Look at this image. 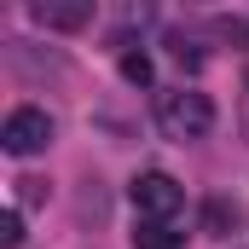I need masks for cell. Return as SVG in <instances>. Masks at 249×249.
Here are the masks:
<instances>
[{
  "label": "cell",
  "instance_id": "obj_3",
  "mask_svg": "<svg viewBox=\"0 0 249 249\" xmlns=\"http://www.w3.org/2000/svg\"><path fill=\"white\" fill-rule=\"evenodd\" d=\"M53 145V116L47 110H35V105H18L6 127H0V151L6 157H35V151H47Z\"/></svg>",
  "mask_w": 249,
  "mask_h": 249
},
{
  "label": "cell",
  "instance_id": "obj_2",
  "mask_svg": "<svg viewBox=\"0 0 249 249\" xmlns=\"http://www.w3.org/2000/svg\"><path fill=\"white\" fill-rule=\"evenodd\" d=\"M127 197H133L139 220H180V209H186V191H180V180H174V174H162V168L139 174Z\"/></svg>",
  "mask_w": 249,
  "mask_h": 249
},
{
  "label": "cell",
  "instance_id": "obj_6",
  "mask_svg": "<svg viewBox=\"0 0 249 249\" xmlns=\"http://www.w3.org/2000/svg\"><path fill=\"white\" fill-rule=\"evenodd\" d=\"M180 244H186V232L174 220H139V232H133V249H180Z\"/></svg>",
  "mask_w": 249,
  "mask_h": 249
},
{
  "label": "cell",
  "instance_id": "obj_4",
  "mask_svg": "<svg viewBox=\"0 0 249 249\" xmlns=\"http://www.w3.org/2000/svg\"><path fill=\"white\" fill-rule=\"evenodd\" d=\"M238 226H244V203H232V197H209V203H203V232L232 238Z\"/></svg>",
  "mask_w": 249,
  "mask_h": 249
},
{
  "label": "cell",
  "instance_id": "obj_1",
  "mask_svg": "<svg viewBox=\"0 0 249 249\" xmlns=\"http://www.w3.org/2000/svg\"><path fill=\"white\" fill-rule=\"evenodd\" d=\"M157 127L168 133V139H203L209 127H214V105H209V93H197V87H174V93H157Z\"/></svg>",
  "mask_w": 249,
  "mask_h": 249
},
{
  "label": "cell",
  "instance_id": "obj_7",
  "mask_svg": "<svg viewBox=\"0 0 249 249\" xmlns=\"http://www.w3.org/2000/svg\"><path fill=\"white\" fill-rule=\"evenodd\" d=\"M122 75L133 87H145V81H151V58H145V53H122Z\"/></svg>",
  "mask_w": 249,
  "mask_h": 249
},
{
  "label": "cell",
  "instance_id": "obj_8",
  "mask_svg": "<svg viewBox=\"0 0 249 249\" xmlns=\"http://www.w3.org/2000/svg\"><path fill=\"white\" fill-rule=\"evenodd\" d=\"M0 244H6V249L23 244V220H18V209H6V220H0Z\"/></svg>",
  "mask_w": 249,
  "mask_h": 249
},
{
  "label": "cell",
  "instance_id": "obj_5",
  "mask_svg": "<svg viewBox=\"0 0 249 249\" xmlns=\"http://www.w3.org/2000/svg\"><path fill=\"white\" fill-rule=\"evenodd\" d=\"M87 18H93V6H81V0H75V6H53V0H35V23H41V29H81Z\"/></svg>",
  "mask_w": 249,
  "mask_h": 249
}]
</instances>
